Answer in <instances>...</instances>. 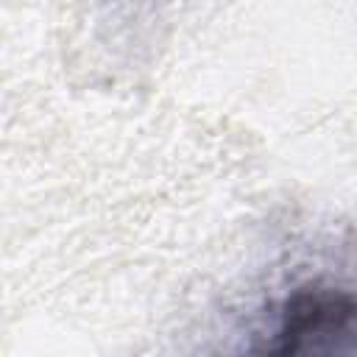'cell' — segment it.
Segmentation results:
<instances>
[{"label":"cell","mask_w":357,"mask_h":357,"mask_svg":"<svg viewBox=\"0 0 357 357\" xmlns=\"http://www.w3.org/2000/svg\"><path fill=\"white\" fill-rule=\"evenodd\" d=\"M257 349L265 354H354L357 293L324 282L290 290L271 335Z\"/></svg>","instance_id":"cell-1"}]
</instances>
